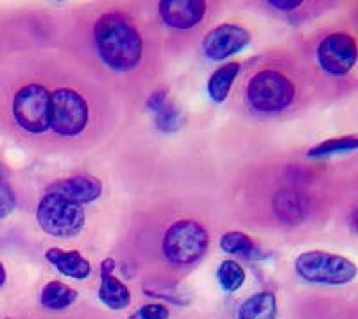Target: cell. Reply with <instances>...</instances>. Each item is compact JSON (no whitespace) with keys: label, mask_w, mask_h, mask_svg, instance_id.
I'll list each match as a JSON object with an SVG mask.
<instances>
[{"label":"cell","mask_w":358,"mask_h":319,"mask_svg":"<svg viewBox=\"0 0 358 319\" xmlns=\"http://www.w3.org/2000/svg\"><path fill=\"white\" fill-rule=\"evenodd\" d=\"M76 299H78V291L66 283L57 282V280L49 282L41 289L40 302L49 311H63V309L70 307Z\"/></svg>","instance_id":"cell-17"},{"label":"cell","mask_w":358,"mask_h":319,"mask_svg":"<svg viewBox=\"0 0 358 319\" xmlns=\"http://www.w3.org/2000/svg\"><path fill=\"white\" fill-rule=\"evenodd\" d=\"M15 208H17V197L9 188V185L0 180V221L11 215Z\"/></svg>","instance_id":"cell-23"},{"label":"cell","mask_w":358,"mask_h":319,"mask_svg":"<svg viewBox=\"0 0 358 319\" xmlns=\"http://www.w3.org/2000/svg\"><path fill=\"white\" fill-rule=\"evenodd\" d=\"M294 266L297 276L310 283L344 285L357 276V266L350 258L326 251H305L296 258Z\"/></svg>","instance_id":"cell-3"},{"label":"cell","mask_w":358,"mask_h":319,"mask_svg":"<svg viewBox=\"0 0 358 319\" xmlns=\"http://www.w3.org/2000/svg\"><path fill=\"white\" fill-rule=\"evenodd\" d=\"M268 6H273V8L281 9V11H292V9L299 8L303 6L301 0H268Z\"/></svg>","instance_id":"cell-24"},{"label":"cell","mask_w":358,"mask_h":319,"mask_svg":"<svg viewBox=\"0 0 358 319\" xmlns=\"http://www.w3.org/2000/svg\"><path fill=\"white\" fill-rule=\"evenodd\" d=\"M251 41V34L245 27L235 24L217 25L206 34L203 41V50L208 59L224 62L233 54L241 52Z\"/></svg>","instance_id":"cell-9"},{"label":"cell","mask_w":358,"mask_h":319,"mask_svg":"<svg viewBox=\"0 0 358 319\" xmlns=\"http://www.w3.org/2000/svg\"><path fill=\"white\" fill-rule=\"evenodd\" d=\"M206 2L203 0H162L159 17L169 27L192 29L204 18Z\"/></svg>","instance_id":"cell-10"},{"label":"cell","mask_w":358,"mask_h":319,"mask_svg":"<svg viewBox=\"0 0 358 319\" xmlns=\"http://www.w3.org/2000/svg\"><path fill=\"white\" fill-rule=\"evenodd\" d=\"M88 103L79 92L59 88L50 94V127L62 136H78L88 126Z\"/></svg>","instance_id":"cell-6"},{"label":"cell","mask_w":358,"mask_h":319,"mask_svg":"<svg viewBox=\"0 0 358 319\" xmlns=\"http://www.w3.org/2000/svg\"><path fill=\"white\" fill-rule=\"evenodd\" d=\"M217 278H219L220 287L226 292H236L244 285L245 271L235 260H224L217 269Z\"/></svg>","instance_id":"cell-18"},{"label":"cell","mask_w":358,"mask_h":319,"mask_svg":"<svg viewBox=\"0 0 358 319\" xmlns=\"http://www.w3.org/2000/svg\"><path fill=\"white\" fill-rule=\"evenodd\" d=\"M278 302L273 292L264 291L242 303L238 319H276Z\"/></svg>","instance_id":"cell-15"},{"label":"cell","mask_w":358,"mask_h":319,"mask_svg":"<svg viewBox=\"0 0 358 319\" xmlns=\"http://www.w3.org/2000/svg\"><path fill=\"white\" fill-rule=\"evenodd\" d=\"M238 72H241V65L233 62L226 63L213 72L210 81H208V94H210V99L213 103H224L228 99L229 90H231Z\"/></svg>","instance_id":"cell-16"},{"label":"cell","mask_w":358,"mask_h":319,"mask_svg":"<svg viewBox=\"0 0 358 319\" xmlns=\"http://www.w3.org/2000/svg\"><path fill=\"white\" fill-rule=\"evenodd\" d=\"M220 248L226 253L245 255V257H251L257 251V246H255L252 239L248 234H244V232H228V234H224L222 239H220Z\"/></svg>","instance_id":"cell-20"},{"label":"cell","mask_w":358,"mask_h":319,"mask_svg":"<svg viewBox=\"0 0 358 319\" xmlns=\"http://www.w3.org/2000/svg\"><path fill=\"white\" fill-rule=\"evenodd\" d=\"M54 192L63 194V196L76 201L79 205H86V203H92V201L101 197L102 183L94 176L79 174V176L66 178V180L59 181Z\"/></svg>","instance_id":"cell-12"},{"label":"cell","mask_w":358,"mask_h":319,"mask_svg":"<svg viewBox=\"0 0 358 319\" xmlns=\"http://www.w3.org/2000/svg\"><path fill=\"white\" fill-rule=\"evenodd\" d=\"M45 257L59 273L69 278L86 280L92 274V264L79 251H63L59 248H50Z\"/></svg>","instance_id":"cell-13"},{"label":"cell","mask_w":358,"mask_h":319,"mask_svg":"<svg viewBox=\"0 0 358 319\" xmlns=\"http://www.w3.org/2000/svg\"><path fill=\"white\" fill-rule=\"evenodd\" d=\"M99 298L111 311H122L131 303V292L122 280H118L113 273H102Z\"/></svg>","instance_id":"cell-14"},{"label":"cell","mask_w":358,"mask_h":319,"mask_svg":"<svg viewBox=\"0 0 358 319\" xmlns=\"http://www.w3.org/2000/svg\"><path fill=\"white\" fill-rule=\"evenodd\" d=\"M94 36L99 56L110 69L127 72L142 59V36L122 13L102 15L95 24Z\"/></svg>","instance_id":"cell-1"},{"label":"cell","mask_w":358,"mask_h":319,"mask_svg":"<svg viewBox=\"0 0 358 319\" xmlns=\"http://www.w3.org/2000/svg\"><path fill=\"white\" fill-rule=\"evenodd\" d=\"M296 88L287 76L276 70H262L248 85V101L262 113H276L292 103Z\"/></svg>","instance_id":"cell-5"},{"label":"cell","mask_w":358,"mask_h":319,"mask_svg":"<svg viewBox=\"0 0 358 319\" xmlns=\"http://www.w3.org/2000/svg\"><path fill=\"white\" fill-rule=\"evenodd\" d=\"M317 62L326 74L346 76L357 63V41L346 33L326 36L317 47Z\"/></svg>","instance_id":"cell-8"},{"label":"cell","mask_w":358,"mask_h":319,"mask_svg":"<svg viewBox=\"0 0 358 319\" xmlns=\"http://www.w3.org/2000/svg\"><path fill=\"white\" fill-rule=\"evenodd\" d=\"M273 208L276 217L285 225H297L306 217L310 208V203L306 196L299 190L292 188H283L274 196Z\"/></svg>","instance_id":"cell-11"},{"label":"cell","mask_w":358,"mask_h":319,"mask_svg":"<svg viewBox=\"0 0 358 319\" xmlns=\"http://www.w3.org/2000/svg\"><path fill=\"white\" fill-rule=\"evenodd\" d=\"M36 219L45 234L59 239L76 237L85 228V208L59 192L45 194L36 210Z\"/></svg>","instance_id":"cell-2"},{"label":"cell","mask_w":358,"mask_h":319,"mask_svg":"<svg viewBox=\"0 0 358 319\" xmlns=\"http://www.w3.org/2000/svg\"><path fill=\"white\" fill-rule=\"evenodd\" d=\"M155 113H156V127L163 133L178 132L179 127L185 124L183 113H181V111L171 103V101L163 103Z\"/></svg>","instance_id":"cell-21"},{"label":"cell","mask_w":358,"mask_h":319,"mask_svg":"<svg viewBox=\"0 0 358 319\" xmlns=\"http://www.w3.org/2000/svg\"><path fill=\"white\" fill-rule=\"evenodd\" d=\"M208 232L192 219L174 222L163 235V253L176 266H190L197 262L208 250Z\"/></svg>","instance_id":"cell-4"},{"label":"cell","mask_w":358,"mask_h":319,"mask_svg":"<svg viewBox=\"0 0 358 319\" xmlns=\"http://www.w3.org/2000/svg\"><path fill=\"white\" fill-rule=\"evenodd\" d=\"M358 148V139L355 135L342 136V139H331L319 143L308 151L310 158H326V156L338 155V153H350Z\"/></svg>","instance_id":"cell-19"},{"label":"cell","mask_w":358,"mask_h":319,"mask_svg":"<svg viewBox=\"0 0 358 319\" xmlns=\"http://www.w3.org/2000/svg\"><path fill=\"white\" fill-rule=\"evenodd\" d=\"M113 271H115V260L113 258H106V260L101 264V273H113Z\"/></svg>","instance_id":"cell-25"},{"label":"cell","mask_w":358,"mask_h":319,"mask_svg":"<svg viewBox=\"0 0 358 319\" xmlns=\"http://www.w3.org/2000/svg\"><path fill=\"white\" fill-rule=\"evenodd\" d=\"M6 278H8V273H6L4 264H2V260H0V287L4 285V283H6Z\"/></svg>","instance_id":"cell-26"},{"label":"cell","mask_w":358,"mask_h":319,"mask_svg":"<svg viewBox=\"0 0 358 319\" xmlns=\"http://www.w3.org/2000/svg\"><path fill=\"white\" fill-rule=\"evenodd\" d=\"M13 115L27 133H43L50 127V94L41 85H27L13 99Z\"/></svg>","instance_id":"cell-7"},{"label":"cell","mask_w":358,"mask_h":319,"mask_svg":"<svg viewBox=\"0 0 358 319\" xmlns=\"http://www.w3.org/2000/svg\"><path fill=\"white\" fill-rule=\"evenodd\" d=\"M171 312L165 305H159V303H149V305H143L138 311L133 312L129 316V319H169Z\"/></svg>","instance_id":"cell-22"}]
</instances>
